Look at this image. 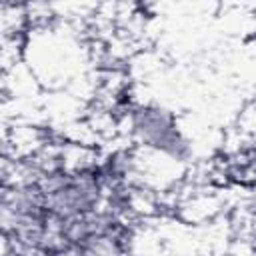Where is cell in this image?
I'll return each mask as SVG.
<instances>
[{
  "instance_id": "obj_1",
  "label": "cell",
  "mask_w": 256,
  "mask_h": 256,
  "mask_svg": "<svg viewBox=\"0 0 256 256\" xmlns=\"http://www.w3.org/2000/svg\"><path fill=\"white\" fill-rule=\"evenodd\" d=\"M132 132L148 148L180 156L184 142L176 130L172 116L160 108H138L132 112Z\"/></svg>"
},
{
  "instance_id": "obj_2",
  "label": "cell",
  "mask_w": 256,
  "mask_h": 256,
  "mask_svg": "<svg viewBox=\"0 0 256 256\" xmlns=\"http://www.w3.org/2000/svg\"><path fill=\"white\" fill-rule=\"evenodd\" d=\"M82 256H126L128 254V240L126 228L120 224L98 232L78 244Z\"/></svg>"
},
{
  "instance_id": "obj_3",
  "label": "cell",
  "mask_w": 256,
  "mask_h": 256,
  "mask_svg": "<svg viewBox=\"0 0 256 256\" xmlns=\"http://www.w3.org/2000/svg\"><path fill=\"white\" fill-rule=\"evenodd\" d=\"M48 256H82V254H80V248L78 246H64L60 250L48 252Z\"/></svg>"
}]
</instances>
